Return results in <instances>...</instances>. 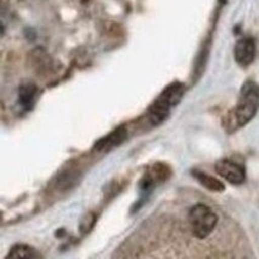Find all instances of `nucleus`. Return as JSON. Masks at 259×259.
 <instances>
[{"mask_svg": "<svg viewBox=\"0 0 259 259\" xmlns=\"http://www.w3.org/2000/svg\"><path fill=\"white\" fill-rule=\"evenodd\" d=\"M215 170L222 178H224L229 183L235 184V185L242 184L246 179L245 168L236 162L230 161V159H222V161L217 162Z\"/></svg>", "mask_w": 259, "mask_h": 259, "instance_id": "nucleus-3", "label": "nucleus"}, {"mask_svg": "<svg viewBox=\"0 0 259 259\" xmlns=\"http://www.w3.org/2000/svg\"><path fill=\"white\" fill-rule=\"evenodd\" d=\"M188 219L192 234L200 240L207 239L218 224V217L215 213L208 206L201 203L195 204L189 210Z\"/></svg>", "mask_w": 259, "mask_h": 259, "instance_id": "nucleus-1", "label": "nucleus"}, {"mask_svg": "<svg viewBox=\"0 0 259 259\" xmlns=\"http://www.w3.org/2000/svg\"><path fill=\"white\" fill-rule=\"evenodd\" d=\"M259 108V85L254 82H247L241 89L239 102L235 110V120L237 125H245L255 116Z\"/></svg>", "mask_w": 259, "mask_h": 259, "instance_id": "nucleus-2", "label": "nucleus"}, {"mask_svg": "<svg viewBox=\"0 0 259 259\" xmlns=\"http://www.w3.org/2000/svg\"><path fill=\"white\" fill-rule=\"evenodd\" d=\"M35 92H37V89H35V87L32 85V84H26V85L21 87L19 94L20 104L22 105L23 107L29 108V106L33 104V100H34Z\"/></svg>", "mask_w": 259, "mask_h": 259, "instance_id": "nucleus-6", "label": "nucleus"}, {"mask_svg": "<svg viewBox=\"0 0 259 259\" xmlns=\"http://www.w3.org/2000/svg\"><path fill=\"white\" fill-rule=\"evenodd\" d=\"M222 2H225V0H222Z\"/></svg>", "mask_w": 259, "mask_h": 259, "instance_id": "nucleus-8", "label": "nucleus"}, {"mask_svg": "<svg viewBox=\"0 0 259 259\" xmlns=\"http://www.w3.org/2000/svg\"><path fill=\"white\" fill-rule=\"evenodd\" d=\"M234 55L240 66L251 65L255 57V43L252 38H242L235 45Z\"/></svg>", "mask_w": 259, "mask_h": 259, "instance_id": "nucleus-4", "label": "nucleus"}, {"mask_svg": "<svg viewBox=\"0 0 259 259\" xmlns=\"http://www.w3.org/2000/svg\"><path fill=\"white\" fill-rule=\"evenodd\" d=\"M194 177L200 182V184H202L204 188H207L210 191H215V192H222L224 191L225 186L222 182H219L218 179L213 178L212 176H208V174L203 173V171H198L195 170L194 171Z\"/></svg>", "mask_w": 259, "mask_h": 259, "instance_id": "nucleus-5", "label": "nucleus"}, {"mask_svg": "<svg viewBox=\"0 0 259 259\" xmlns=\"http://www.w3.org/2000/svg\"><path fill=\"white\" fill-rule=\"evenodd\" d=\"M9 257H11V258H35V257H39V254L34 251V249L31 248V247L20 245V246L14 247L13 251L9 253Z\"/></svg>", "mask_w": 259, "mask_h": 259, "instance_id": "nucleus-7", "label": "nucleus"}]
</instances>
